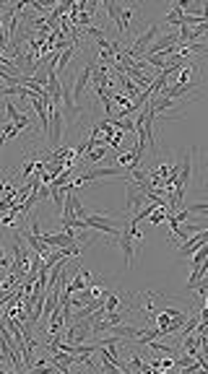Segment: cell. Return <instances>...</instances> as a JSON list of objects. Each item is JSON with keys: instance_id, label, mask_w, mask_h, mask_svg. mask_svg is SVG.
I'll list each match as a JSON object with an SVG mask.
<instances>
[{"instance_id": "cell-4", "label": "cell", "mask_w": 208, "mask_h": 374, "mask_svg": "<svg viewBox=\"0 0 208 374\" xmlns=\"http://www.w3.org/2000/svg\"><path fill=\"white\" fill-rule=\"evenodd\" d=\"M125 304V296L122 294H117V291H107V296H104V312H117Z\"/></svg>"}, {"instance_id": "cell-3", "label": "cell", "mask_w": 208, "mask_h": 374, "mask_svg": "<svg viewBox=\"0 0 208 374\" xmlns=\"http://www.w3.org/2000/svg\"><path fill=\"white\" fill-rule=\"evenodd\" d=\"M206 242H208V231H206V229H201L198 234L187 236V239H185V244H182V247H179V252H182L185 258H190V255H193L198 247H201V244H206Z\"/></svg>"}, {"instance_id": "cell-6", "label": "cell", "mask_w": 208, "mask_h": 374, "mask_svg": "<svg viewBox=\"0 0 208 374\" xmlns=\"http://www.w3.org/2000/svg\"><path fill=\"white\" fill-rule=\"evenodd\" d=\"M190 270H193V273H190V278H187V291H193V286L206 276V270H208V260H203L201 265H195V268H190Z\"/></svg>"}, {"instance_id": "cell-9", "label": "cell", "mask_w": 208, "mask_h": 374, "mask_svg": "<svg viewBox=\"0 0 208 374\" xmlns=\"http://www.w3.org/2000/svg\"><path fill=\"white\" fill-rule=\"evenodd\" d=\"M182 16H185V11L179 8V3H172V5H169V11H167V24L179 26V24H182Z\"/></svg>"}, {"instance_id": "cell-12", "label": "cell", "mask_w": 208, "mask_h": 374, "mask_svg": "<svg viewBox=\"0 0 208 374\" xmlns=\"http://www.w3.org/2000/svg\"><path fill=\"white\" fill-rule=\"evenodd\" d=\"M117 164H120L122 169H128L130 164H133V151H122L120 156H117Z\"/></svg>"}, {"instance_id": "cell-14", "label": "cell", "mask_w": 208, "mask_h": 374, "mask_svg": "<svg viewBox=\"0 0 208 374\" xmlns=\"http://www.w3.org/2000/svg\"><path fill=\"white\" fill-rule=\"evenodd\" d=\"M0 133H3L5 138H11V135H16V127H13V122H5V125H0Z\"/></svg>"}, {"instance_id": "cell-15", "label": "cell", "mask_w": 208, "mask_h": 374, "mask_svg": "<svg viewBox=\"0 0 208 374\" xmlns=\"http://www.w3.org/2000/svg\"><path fill=\"white\" fill-rule=\"evenodd\" d=\"M0 224H3L5 229H11V226H13V216H11V213H3V221H0Z\"/></svg>"}, {"instance_id": "cell-10", "label": "cell", "mask_w": 208, "mask_h": 374, "mask_svg": "<svg viewBox=\"0 0 208 374\" xmlns=\"http://www.w3.org/2000/svg\"><path fill=\"white\" fill-rule=\"evenodd\" d=\"M76 50H78V47H68L65 52H62V55H60V60H58V68L65 70V68H68V62H70V58L76 55Z\"/></svg>"}, {"instance_id": "cell-16", "label": "cell", "mask_w": 208, "mask_h": 374, "mask_svg": "<svg viewBox=\"0 0 208 374\" xmlns=\"http://www.w3.org/2000/svg\"><path fill=\"white\" fill-rule=\"evenodd\" d=\"M0 345H3V338H0Z\"/></svg>"}, {"instance_id": "cell-8", "label": "cell", "mask_w": 208, "mask_h": 374, "mask_svg": "<svg viewBox=\"0 0 208 374\" xmlns=\"http://www.w3.org/2000/svg\"><path fill=\"white\" fill-rule=\"evenodd\" d=\"M120 8H122V5L112 3V0H104V11H107V16H110V21H115L117 34H120Z\"/></svg>"}, {"instance_id": "cell-7", "label": "cell", "mask_w": 208, "mask_h": 374, "mask_svg": "<svg viewBox=\"0 0 208 374\" xmlns=\"http://www.w3.org/2000/svg\"><path fill=\"white\" fill-rule=\"evenodd\" d=\"M133 13H135V5H122V8H120V34H122V31H125V34L130 31V18H133Z\"/></svg>"}, {"instance_id": "cell-13", "label": "cell", "mask_w": 208, "mask_h": 374, "mask_svg": "<svg viewBox=\"0 0 208 374\" xmlns=\"http://www.w3.org/2000/svg\"><path fill=\"white\" fill-rule=\"evenodd\" d=\"M5 112H8V120H11V122H16L21 117V112L16 109V104H5Z\"/></svg>"}, {"instance_id": "cell-2", "label": "cell", "mask_w": 208, "mask_h": 374, "mask_svg": "<svg viewBox=\"0 0 208 374\" xmlns=\"http://www.w3.org/2000/svg\"><path fill=\"white\" fill-rule=\"evenodd\" d=\"M84 224L89 226V229H96V231H107V234H120L122 229V224H117L112 221V218H104L102 213H86L84 216Z\"/></svg>"}, {"instance_id": "cell-5", "label": "cell", "mask_w": 208, "mask_h": 374, "mask_svg": "<svg viewBox=\"0 0 208 374\" xmlns=\"http://www.w3.org/2000/svg\"><path fill=\"white\" fill-rule=\"evenodd\" d=\"M107 145H99V148H94V151H89V153H84V167H91V164H99L104 156H107Z\"/></svg>"}, {"instance_id": "cell-11", "label": "cell", "mask_w": 208, "mask_h": 374, "mask_svg": "<svg viewBox=\"0 0 208 374\" xmlns=\"http://www.w3.org/2000/svg\"><path fill=\"white\" fill-rule=\"evenodd\" d=\"M29 125H31V120H29V117H26V115H21V117H19V120H16V122H13V127H16V133H24V130H29Z\"/></svg>"}, {"instance_id": "cell-1", "label": "cell", "mask_w": 208, "mask_h": 374, "mask_svg": "<svg viewBox=\"0 0 208 374\" xmlns=\"http://www.w3.org/2000/svg\"><path fill=\"white\" fill-rule=\"evenodd\" d=\"M94 68H96V60L91 58L86 62L84 68L78 70V76H76V84H73V102H76V107L84 102V94H86V88H89V81H91V73H94Z\"/></svg>"}]
</instances>
